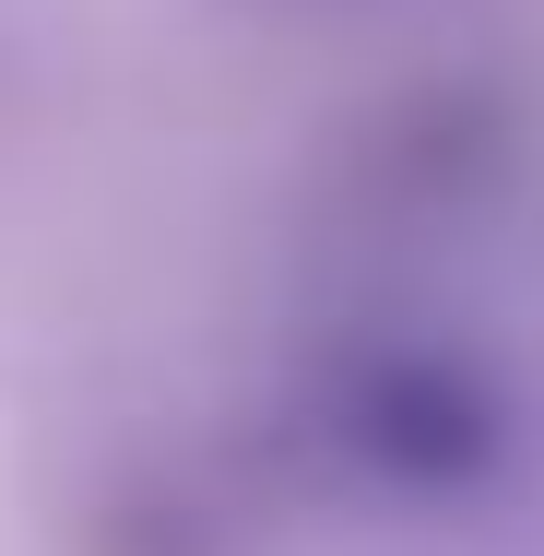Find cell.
Listing matches in <instances>:
<instances>
[{"label":"cell","instance_id":"obj_1","mask_svg":"<svg viewBox=\"0 0 544 556\" xmlns=\"http://www.w3.org/2000/svg\"><path fill=\"white\" fill-rule=\"evenodd\" d=\"M308 439L355 497L473 509L521 462V391L497 355H473L450 332H355L308 379Z\"/></svg>","mask_w":544,"mask_h":556}]
</instances>
